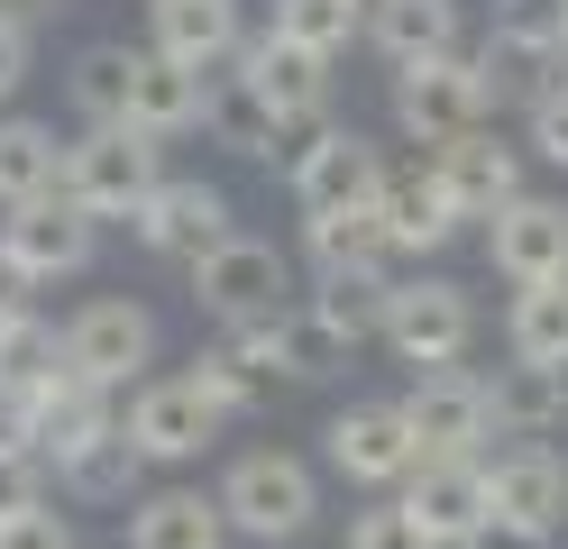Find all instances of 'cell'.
Instances as JSON below:
<instances>
[{
	"label": "cell",
	"instance_id": "277c9868",
	"mask_svg": "<svg viewBox=\"0 0 568 549\" xmlns=\"http://www.w3.org/2000/svg\"><path fill=\"white\" fill-rule=\"evenodd\" d=\"M468 339H477V303H468L449 275H413V284H395L385 348H395L413 376H422V366H458V357H468Z\"/></svg>",
	"mask_w": 568,
	"mask_h": 549
},
{
	"label": "cell",
	"instance_id": "7c38bea8",
	"mask_svg": "<svg viewBox=\"0 0 568 549\" xmlns=\"http://www.w3.org/2000/svg\"><path fill=\"white\" fill-rule=\"evenodd\" d=\"M385 193V156L358 129H312L294 146V202L303 211H339V202H376Z\"/></svg>",
	"mask_w": 568,
	"mask_h": 549
},
{
	"label": "cell",
	"instance_id": "b9f144b4",
	"mask_svg": "<svg viewBox=\"0 0 568 549\" xmlns=\"http://www.w3.org/2000/svg\"><path fill=\"white\" fill-rule=\"evenodd\" d=\"M358 10H376V0H358Z\"/></svg>",
	"mask_w": 568,
	"mask_h": 549
},
{
	"label": "cell",
	"instance_id": "d4e9b609",
	"mask_svg": "<svg viewBox=\"0 0 568 549\" xmlns=\"http://www.w3.org/2000/svg\"><path fill=\"white\" fill-rule=\"evenodd\" d=\"M495 430H514V439H550V430H568V366H531V357H514L505 376H495Z\"/></svg>",
	"mask_w": 568,
	"mask_h": 549
},
{
	"label": "cell",
	"instance_id": "8992f818",
	"mask_svg": "<svg viewBox=\"0 0 568 549\" xmlns=\"http://www.w3.org/2000/svg\"><path fill=\"white\" fill-rule=\"evenodd\" d=\"M221 421H230V403L211 394L202 376H156V385H138V394H129V439H138L156 467L202 458L211 439H221Z\"/></svg>",
	"mask_w": 568,
	"mask_h": 549
},
{
	"label": "cell",
	"instance_id": "3957f363",
	"mask_svg": "<svg viewBox=\"0 0 568 549\" xmlns=\"http://www.w3.org/2000/svg\"><path fill=\"white\" fill-rule=\"evenodd\" d=\"M221 504H230V522L247 540H303L312 531V512H322V486H312V467L303 458H284V449H247L230 476H221Z\"/></svg>",
	"mask_w": 568,
	"mask_h": 549
},
{
	"label": "cell",
	"instance_id": "74e56055",
	"mask_svg": "<svg viewBox=\"0 0 568 549\" xmlns=\"http://www.w3.org/2000/svg\"><path fill=\"white\" fill-rule=\"evenodd\" d=\"M0 549H83L74 531H64V512H19V522H0Z\"/></svg>",
	"mask_w": 568,
	"mask_h": 549
},
{
	"label": "cell",
	"instance_id": "d6a6232c",
	"mask_svg": "<svg viewBox=\"0 0 568 549\" xmlns=\"http://www.w3.org/2000/svg\"><path fill=\"white\" fill-rule=\"evenodd\" d=\"M275 37H294L312 55H339L358 37V0H275Z\"/></svg>",
	"mask_w": 568,
	"mask_h": 549
},
{
	"label": "cell",
	"instance_id": "ab89813d",
	"mask_svg": "<svg viewBox=\"0 0 568 549\" xmlns=\"http://www.w3.org/2000/svg\"><path fill=\"white\" fill-rule=\"evenodd\" d=\"M458 549H550V531H531V522H505V512H495V522H477L468 540Z\"/></svg>",
	"mask_w": 568,
	"mask_h": 549
},
{
	"label": "cell",
	"instance_id": "e0dca14e",
	"mask_svg": "<svg viewBox=\"0 0 568 549\" xmlns=\"http://www.w3.org/2000/svg\"><path fill=\"white\" fill-rule=\"evenodd\" d=\"M432 165H440V183H449V202L468 211V220H495L514 193H523V156L505 138H486V129H468V138H449V146H432Z\"/></svg>",
	"mask_w": 568,
	"mask_h": 549
},
{
	"label": "cell",
	"instance_id": "ffe728a7",
	"mask_svg": "<svg viewBox=\"0 0 568 549\" xmlns=\"http://www.w3.org/2000/svg\"><path fill=\"white\" fill-rule=\"evenodd\" d=\"M202 101H211V83H202V64H174L165 47H138L129 120L148 129V138H184V129H202Z\"/></svg>",
	"mask_w": 568,
	"mask_h": 549
},
{
	"label": "cell",
	"instance_id": "cb8c5ba5",
	"mask_svg": "<svg viewBox=\"0 0 568 549\" xmlns=\"http://www.w3.org/2000/svg\"><path fill=\"white\" fill-rule=\"evenodd\" d=\"M312 312H322V329H339L348 348H367V339H385L395 275H385V266H322V284H312Z\"/></svg>",
	"mask_w": 568,
	"mask_h": 549
},
{
	"label": "cell",
	"instance_id": "30bf717a",
	"mask_svg": "<svg viewBox=\"0 0 568 549\" xmlns=\"http://www.w3.org/2000/svg\"><path fill=\"white\" fill-rule=\"evenodd\" d=\"M322 439H331V467L348 476V486H404V476L422 467V439L404 421V403H348Z\"/></svg>",
	"mask_w": 568,
	"mask_h": 549
},
{
	"label": "cell",
	"instance_id": "e575fe53",
	"mask_svg": "<svg viewBox=\"0 0 568 549\" xmlns=\"http://www.w3.org/2000/svg\"><path fill=\"white\" fill-rule=\"evenodd\" d=\"M47 504V449H28V439H0V522H19V512Z\"/></svg>",
	"mask_w": 568,
	"mask_h": 549
},
{
	"label": "cell",
	"instance_id": "7a4b0ae2",
	"mask_svg": "<svg viewBox=\"0 0 568 549\" xmlns=\"http://www.w3.org/2000/svg\"><path fill=\"white\" fill-rule=\"evenodd\" d=\"M395 120H404V138H422V146H449V138H468V129H486V73H477V55H413V64H395Z\"/></svg>",
	"mask_w": 568,
	"mask_h": 549
},
{
	"label": "cell",
	"instance_id": "9a60e30c",
	"mask_svg": "<svg viewBox=\"0 0 568 549\" xmlns=\"http://www.w3.org/2000/svg\"><path fill=\"white\" fill-rule=\"evenodd\" d=\"M404 504L422 512V531H432L440 549H458L477 522H495V486H486L477 458H422L404 476Z\"/></svg>",
	"mask_w": 568,
	"mask_h": 549
},
{
	"label": "cell",
	"instance_id": "f35d334b",
	"mask_svg": "<svg viewBox=\"0 0 568 549\" xmlns=\"http://www.w3.org/2000/svg\"><path fill=\"white\" fill-rule=\"evenodd\" d=\"M19 83H28V19L0 10V101H10Z\"/></svg>",
	"mask_w": 568,
	"mask_h": 549
},
{
	"label": "cell",
	"instance_id": "44dd1931",
	"mask_svg": "<svg viewBox=\"0 0 568 549\" xmlns=\"http://www.w3.org/2000/svg\"><path fill=\"white\" fill-rule=\"evenodd\" d=\"M148 467H156V458L129 439V413H120L101 439H83V449H64V458H55V486L74 495V504H129Z\"/></svg>",
	"mask_w": 568,
	"mask_h": 549
},
{
	"label": "cell",
	"instance_id": "4dcf8cb0",
	"mask_svg": "<svg viewBox=\"0 0 568 549\" xmlns=\"http://www.w3.org/2000/svg\"><path fill=\"white\" fill-rule=\"evenodd\" d=\"M312 220V256H322V266H376L385 247V211L376 202H339V211H303Z\"/></svg>",
	"mask_w": 568,
	"mask_h": 549
},
{
	"label": "cell",
	"instance_id": "836d02e7",
	"mask_svg": "<svg viewBox=\"0 0 568 549\" xmlns=\"http://www.w3.org/2000/svg\"><path fill=\"white\" fill-rule=\"evenodd\" d=\"M348 549H440V540L422 531V512L395 495V504H367V512H348Z\"/></svg>",
	"mask_w": 568,
	"mask_h": 549
},
{
	"label": "cell",
	"instance_id": "f546056e",
	"mask_svg": "<svg viewBox=\"0 0 568 549\" xmlns=\"http://www.w3.org/2000/svg\"><path fill=\"white\" fill-rule=\"evenodd\" d=\"M559 64H568V55H541V47H523V37L495 28V37H486V55H477V73H486V110H514V101L531 110V101L559 83Z\"/></svg>",
	"mask_w": 568,
	"mask_h": 549
},
{
	"label": "cell",
	"instance_id": "d6986e66",
	"mask_svg": "<svg viewBox=\"0 0 568 549\" xmlns=\"http://www.w3.org/2000/svg\"><path fill=\"white\" fill-rule=\"evenodd\" d=\"M239 64L257 73V92H266V101L284 110V129H303V138L322 129V92H331V55H312V47H294V37H275V28H266V37H257V47H247Z\"/></svg>",
	"mask_w": 568,
	"mask_h": 549
},
{
	"label": "cell",
	"instance_id": "6da1fadb",
	"mask_svg": "<svg viewBox=\"0 0 568 549\" xmlns=\"http://www.w3.org/2000/svg\"><path fill=\"white\" fill-rule=\"evenodd\" d=\"M156 146L165 138H148L138 120H92L74 146H64V193H74L92 220H138L148 211V193H156Z\"/></svg>",
	"mask_w": 568,
	"mask_h": 549
},
{
	"label": "cell",
	"instance_id": "4316f807",
	"mask_svg": "<svg viewBox=\"0 0 568 549\" xmlns=\"http://www.w3.org/2000/svg\"><path fill=\"white\" fill-rule=\"evenodd\" d=\"M367 37H376L395 64L449 55V47H458V0H376V10H367Z\"/></svg>",
	"mask_w": 568,
	"mask_h": 549
},
{
	"label": "cell",
	"instance_id": "1f68e13d",
	"mask_svg": "<svg viewBox=\"0 0 568 549\" xmlns=\"http://www.w3.org/2000/svg\"><path fill=\"white\" fill-rule=\"evenodd\" d=\"M129 83H138V47H83L74 55V110L83 120H129Z\"/></svg>",
	"mask_w": 568,
	"mask_h": 549
},
{
	"label": "cell",
	"instance_id": "4fadbf2b",
	"mask_svg": "<svg viewBox=\"0 0 568 549\" xmlns=\"http://www.w3.org/2000/svg\"><path fill=\"white\" fill-rule=\"evenodd\" d=\"M138 238H148L156 256H211L230 238V193L221 183H202V174H174V183H156L148 193V211H138Z\"/></svg>",
	"mask_w": 568,
	"mask_h": 549
},
{
	"label": "cell",
	"instance_id": "60d3db41",
	"mask_svg": "<svg viewBox=\"0 0 568 549\" xmlns=\"http://www.w3.org/2000/svg\"><path fill=\"white\" fill-rule=\"evenodd\" d=\"M28 293H38V275H28V266H19V247L0 238V321H10V312H28Z\"/></svg>",
	"mask_w": 568,
	"mask_h": 549
},
{
	"label": "cell",
	"instance_id": "8fae6325",
	"mask_svg": "<svg viewBox=\"0 0 568 549\" xmlns=\"http://www.w3.org/2000/svg\"><path fill=\"white\" fill-rule=\"evenodd\" d=\"M92 230L101 220L74 202V193H38V202H10V220H0V238L19 247V266L55 284V275H83L92 266Z\"/></svg>",
	"mask_w": 568,
	"mask_h": 549
},
{
	"label": "cell",
	"instance_id": "ac0fdd59",
	"mask_svg": "<svg viewBox=\"0 0 568 549\" xmlns=\"http://www.w3.org/2000/svg\"><path fill=\"white\" fill-rule=\"evenodd\" d=\"M239 522L221 495L202 486H165V495H138L129 504V549H221Z\"/></svg>",
	"mask_w": 568,
	"mask_h": 549
},
{
	"label": "cell",
	"instance_id": "ba28073f",
	"mask_svg": "<svg viewBox=\"0 0 568 549\" xmlns=\"http://www.w3.org/2000/svg\"><path fill=\"white\" fill-rule=\"evenodd\" d=\"M156 357V321L148 303H129V293H101V303H83L74 321H64V366L92 385H138V366Z\"/></svg>",
	"mask_w": 568,
	"mask_h": 549
},
{
	"label": "cell",
	"instance_id": "7402d4cb",
	"mask_svg": "<svg viewBox=\"0 0 568 549\" xmlns=\"http://www.w3.org/2000/svg\"><path fill=\"white\" fill-rule=\"evenodd\" d=\"M148 37L174 64H230L239 55V0H148Z\"/></svg>",
	"mask_w": 568,
	"mask_h": 549
},
{
	"label": "cell",
	"instance_id": "9c48e42d",
	"mask_svg": "<svg viewBox=\"0 0 568 549\" xmlns=\"http://www.w3.org/2000/svg\"><path fill=\"white\" fill-rule=\"evenodd\" d=\"M486 266L505 284H559L568 275V202L550 193H514L486 220Z\"/></svg>",
	"mask_w": 568,
	"mask_h": 549
},
{
	"label": "cell",
	"instance_id": "603a6c76",
	"mask_svg": "<svg viewBox=\"0 0 568 549\" xmlns=\"http://www.w3.org/2000/svg\"><path fill=\"white\" fill-rule=\"evenodd\" d=\"M202 129L221 138L230 156H275V146L294 138V129H284V110H275V101L257 92V73H247V64L211 83V101H202Z\"/></svg>",
	"mask_w": 568,
	"mask_h": 549
},
{
	"label": "cell",
	"instance_id": "8d00e7d4",
	"mask_svg": "<svg viewBox=\"0 0 568 549\" xmlns=\"http://www.w3.org/2000/svg\"><path fill=\"white\" fill-rule=\"evenodd\" d=\"M531 146H541V156L568 174V64H559V83L531 101Z\"/></svg>",
	"mask_w": 568,
	"mask_h": 549
},
{
	"label": "cell",
	"instance_id": "5bb4252c",
	"mask_svg": "<svg viewBox=\"0 0 568 549\" xmlns=\"http://www.w3.org/2000/svg\"><path fill=\"white\" fill-rule=\"evenodd\" d=\"M376 211H385V238H395V256H440V247L458 238V220H468V211L449 202L440 165H385Z\"/></svg>",
	"mask_w": 568,
	"mask_h": 549
},
{
	"label": "cell",
	"instance_id": "f1b7e54d",
	"mask_svg": "<svg viewBox=\"0 0 568 549\" xmlns=\"http://www.w3.org/2000/svg\"><path fill=\"white\" fill-rule=\"evenodd\" d=\"M505 348L531 357V366H568V275H559V284H514Z\"/></svg>",
	"mask_w": 568,
	"mask_h": 549
},
{
	"label": "cell",
	"instance_id": "d590c367",
	"mask_svg": "<svg viewBox=\"0 0 568 549\" xmlns=\"http://www.w3.org/2000/svg\"><path fill=\"white\" fill-rule=\"evenodd\" d=\"M495 28L541 55H568V0H495Z\"/></svg>",
	"mask_w": 568,
	"mask_h": 549
},
{
	"label": "cell",
	"instance_id": "5b68a950",
	"mask_svg": "<svg viewBox=\"0 0 568 549\" xmlns=\"http://www.w3.org/2000/svg\"><path fill=\"white\" fill-rule=\"evenodd\" d=\"M404 421L422 439V458H477V439L495 430V385L468 366H422L404 394Z\"/></svg>",
	"mask_w": 568,
	"mask_h": 549
},
{
	"label": "cell",
	"instance_id": "52a82bcc",
	"mask_svg": "<svg viewBox=\"0 0 568 549\" xmlns=\"http://www.w3.org/2000/svg\"><path fill=\"white\" fill-rule=\"evenodd\" d=\"M284 293H294V275H284V247H266V238L230 230L211 256H193V303L211 321H266V312H284Z\"/></svg>",
	"mask_w": 568,
	"mask_h": 549
},
{
	"label": "cell",
	"instance_id": "484cf974",
	"mask_svg": "<svg viewBox=\"0 0 568 549\" xmlns=\"http://www.w3.org/2000/svg\"><path fill=\"white\" fill-rule=\"evenodd\" d=\"M64 376V329H47L38 312H10L0 321V403H28Z\"/></svg>",
	"mask_w": 568,
	"mask_h": 549
},
{
	"label": "cell",
	"instance_id": "83f0119b",
	"mask_svg": "<svg viewBox=\"0 0 568 549\" xmlns=\"http://www.w3.org/2000/svg\"><path fill=\"white\" fill-rule=\"evenodd\" d=\"M64 193V146L47 120H0V202Z\"/></svg>",
	"mask_w": 568,
	"mask_h": 549
},
{
	"label": "cell",
	"instance_id": "2e32d148",
	"mask_svg": "<svg viewBox=\"0 0 568 549\" xmlns=\"http://www.w3.org/2000/svg\"><path fill=\"white\" fill-rule=\"evenodd\" d=\"M486 486H495V512H505V522H531V531H559L568 522V458L550 449V439L505 449L486 467Z\"/></svg>",
	"mask_w": 568,
	"mask_h": 549
}]
</instances>
